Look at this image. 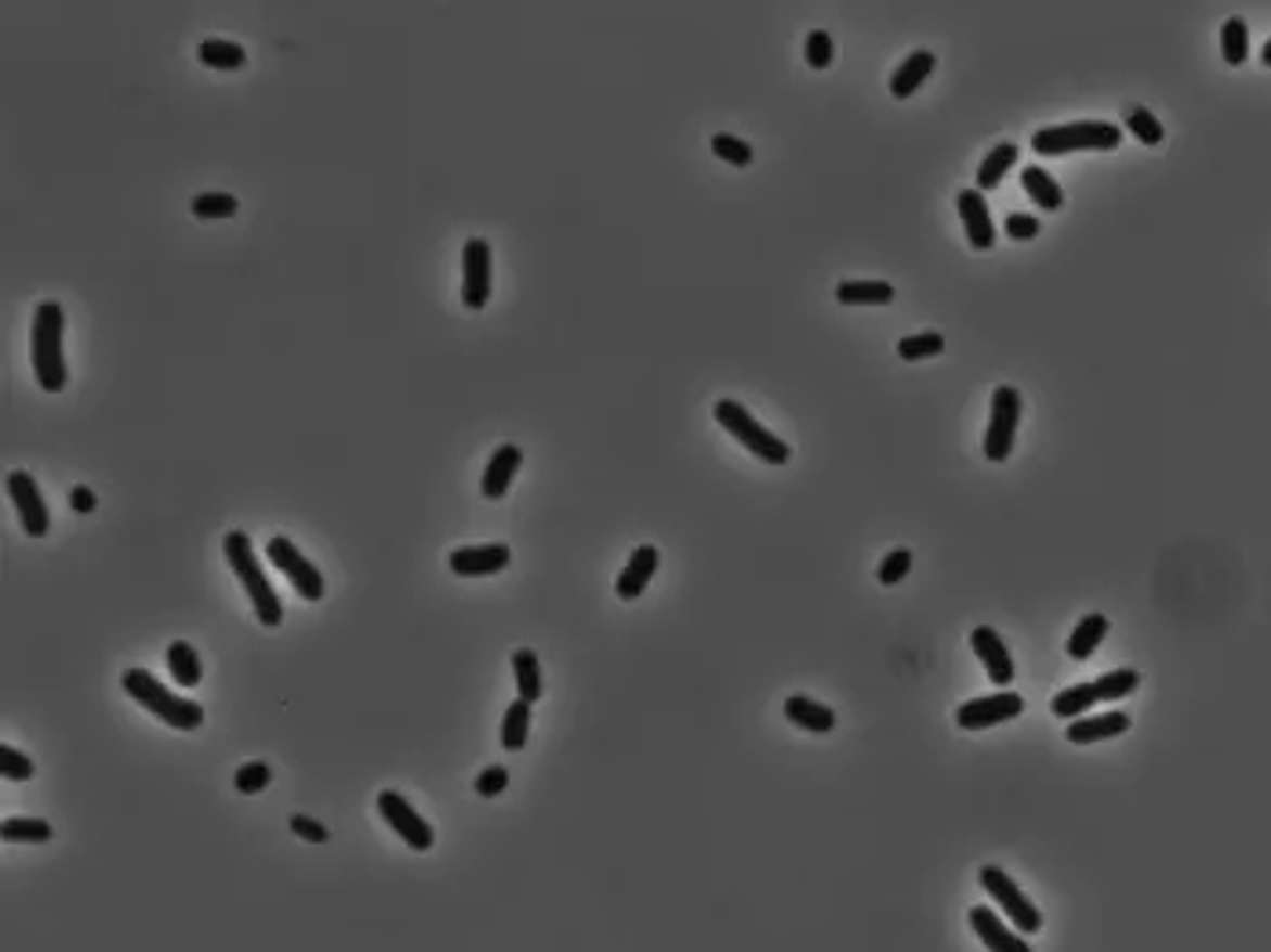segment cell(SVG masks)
Returning <instances> with one entry per match:
<instances>
[{
	"instance_id": "cell-11",
	"label": "cell",
	"mask_w": 1271,
	"mask_h": 952,
	"mask_svg": "<svg viewBox=\"0 0 1271 952\" xmlns=\"http://www.w3.org/2000/svg\"><path fill=\"white\" fill-rule=\"evenodd\" d=\"M487 298H491V244L484 236H473L462 252V303L465 309H484Z\"/></svg>"
},
{
	"instance_id": "cell-1",
	"label": "cell",
	"mask_w": 1271,
	"mask_h": 952,
	"mask_svg": "<svg viewBox=\"0 0 1271 952\" xmlns=\"http://www.w3.org/2000/svg\"><path fill=\"white\" fill-rule=\"evenodd\" d=\"M62 327H66V313L59 303H40L34 313V331H29V360H34V375L40 382V389L62 393L66 389V353H62Z\"/></svg>"
},
{
	"instance_id": "cell-31",
	"label": "cell",
	"mask_w": 1271,
	"mask_h": 952,
	"mask_svg": "<svg viewBox=\"0 0 1271 952\" xmlns=\"http://www.w3.org/2000/svg\"><path fill=\"white\" fill-rule=\"evenodd\" d=\"M527 734H530V702L516 698L513 706L505 709V720H502V745L509 752H519L527 745Z\"/></svg>"
},
{
	"instance_id": "cell-32",
	"label": "cell",
	"mask_w": 1271,
	"mask_h": 952,
	"mask_svg": "<svg viewBox=\"0 0 1271 952\" xmlns=\"http://www.w3.org/2000/svg\"><path fill=\"white\" fill-rule=\"evenodd\" d=\"M898 357L915 364V360H926V357H937L945 353V335L941 331H920V335H904L898 346Z\"/></svg>"
},
{
	"instance_id": "cell-27",
	"label": "cell",
	"mask_w": 1271,
	"mask_h": 952,
	"mask_svg": "<svg viewBox=\"0 0 1271 952\" xmlns=\"http://www.w3.org/2000/svg\"><path fill=\"white\" fill-rule=\"evenodd\" d=\"M1093 706H1097V691H1093V684H1076V687H1065L1061 695H1054L1050 712H1054L1057 720H1079V717H1087Z\"/></svg>"
},
{
	"instance_id": "cell-12",
	"label": "cell",
	"mask_w": 1271,
	"mask_h": 952,
	"mask_svg": "<svg viewBox=\"0 0 1271 952\" xmlns=\"http://www.w3.org/2000/svg\"><path fill=\"white\" fill-rule=\"evenodd\" d=\"M8 494H12V502L18 510L23 531L29 538H44L51 527V513H48V502H44V494H40L34 476H29L26 469H12L8 473Z\"/></svg>"
},
{
	"instance_id": "cell-34",
	"label": "cell",
	"mask_w": 1271,
	"mask_h": 952,
	"mask_svg": "<svg viewBox=\"0 0 1271 952\" xmlns=\"http://www.w3.org/2000/svg\"><path fill=\"white\" fill-rule=\"evenodd\" d=\"M0 836L8 844H48L51 840V822L44 819H4Z\"/></svg>"
},
{
	"instance_id": "cell-7",
	"label": "cell",
	"mask_w": 1271,
	"mask_h": 952,
	"mask_svg": "<svg viewBox=\"0 0 1271 952\" xmlns=\"http://www.w3.org/2000/svg\"><path fill=\"white\" fill-rule=\"evenodd\" d=\"M1020 393L1014 386H999L992 393V411H988V429H985V459L988 462H1006L1014 451L1017 426H1020Z\"/></svg>"
},
{
	"instance_id": "cell-43",
	"label": "cell",
	"mask_w": 1271,
	"mask_h": 952,
	"mask_svg": "<svg viewBox=\"0 0 1271 952\" xmlns=\"http://www.w3.org/2000/svg\"><path fill=\"white\" fill-rule=\"evenodd\" d=\"M1006 236H1010V241H1036V236H1039V219H1036V215H1010V219H1006Z\"/></svg>"
},
{
	"instance_id": "cell-41",
	"label": "cell",
	"mask_w": 1271,
	"mask_h": 952,
	"mask_svg": "<svg viewBox=\"0 0 1271 952\" xmlns=\"http://www.w3.org/2000/svg\"><path fill=\"white\" fill-rule=\"evenodd\" d=\"M909 571H912V550H890L887 556H883V564H880V586H898L901 578H909Z\"/></svg>"
},
{
	"instance_id": "cell-37",
	"label": "cell",
	"mask_w": 1271,
	"mask_h": 952,
	"mask_svg": "<svg viewBox=\"0 0 1271 952\" xmlns=\"http://www.w3.org/2000/svg\"><path fill=\"white\" fill-rule=\"evenodd\" d=\"M712 153L720 160H727V164H734V168H748V164H753V146H748L745 139H737V134H727V131H720V134H712Z\"/></svg>"
},
{
	"instance_id": "cell-30",
	"label": "cell",
	"mask_w": 1271,
	"mask_h": 952,
	"mask_svg": "<svg viewBox=\"0 0 1271 952\" xmlns=\"http://www.w3.org/2000/svg\"><path fill=\"white\" fill-rule=\"evenodd\" d=\"M1141 687V672L1138 669H1112L1104 672V677L1093 680V691H1097V702H1119V698H1130L1133 691Z\"/></svg>"
},
{
	"instance_id": "cell-20",
	"label": "cell",
	"mask_w": 1271,
	"mask_h": 952,
	"mask_svg": "<svg viewBox=\"0 0 1271 952\" xmlns=\"http://www.w3.org/2000/svg\"><path fill=\"white\" fill-rule=\"evenodd\" d=\"M934 66H937V55H934V51H926V48L912 51V55L904 59L901 66L890 74V95H894V99H909V95H915L923 80L934 74Z\"/></svg>"
},
{
	"instance_id": "cell-21",
	"label": "cell",
	"mask_w": 1271,
	"mask_h": 952,
	"mask_svg": "<svg viewBox=\"0 0 1271 952\" xmlns=\"http://www.w3.org/2000/svg\"><path fill=\"white\" fill-rule=\"evenodd\" d=\"M785 717L796 723V728H804L810 734H829L832 728H836V709L821 706V702L807 698V695L785 698Z\"/></svg>"
},
{
	"instance_id": "cell-15",
	"label": "cell",
	"mask_w": 1271,
	"mask_h": 952,
	"mask_svg": "<svg viewBox=\"0 0 1271 952\" xmlns=\"http://www.w3.org/2000/svg\"><path fill=\"white\" fill-rule=\"evenodd\" d=\"M971 927H974V935L985 941V949L988 952H1031V945L1025 941V935H1020V930H1014V927H1006L1003 919H999V913L996 909H988V905H974L971 909Z\"/></svg>"
},
{
	"instance_id": "cell-22",
	"label": "cell",
	"mask_w": 1271,
	"mask_h": 952,
	"mask_svg": "<svg viewBox=\"0 0 1271 952\" xmlns=\"http://www.w3.org/2000/svg\"><path fill=\"white\" fill-rule=\"evenodd\" d=\"M1020 185H1025L1028 201L1036 204V208H1043V211H1057L1061 204H1065V190H1061L1054 175H1050L1047 168H1039V164H1028V168H1020Z\"/></svg>"
},
{
	"instance_id": "cell-35",
	"label": "cell",
	"mask_w": 1271,
	"mask_h": 952,
	"mask_svg": "<svg viewBox=\"0 0 1271 952\" xmlns=\"http://www.w3.org/2000/svg\"><path fill=\"white\" fill-rule=\"evenodd\" d=\"M1127 131L1138 142H1144V146H1163V134H1166L1159 117H1155L1152 110H1144V106H1130L1127 110Z\"/></svg>"
},
{
	"instance_id": "cell-6",
	"label": "cell",
	"mask_w": 1271,
	"mask_h": 952,
	"mask_svg": "<svg viewBox=\"0 0 1271 952\" xmlns=\"http://www.w3.org/2000/svg\"><path fill=\"white\" fill-rule=\"evenodd\" d=\"M977 879H981V887L988 891V898H992V902L1003 909V913L1010 916V924H1014L1020 935H1039V930H1043V913H1039V909L1025 898V891H1020L1014 879L1006 876V869L981 865V869H977Z\"/></svg>"
},
{
	"instance_id": "cell-39",
	"label": "cell",
	"mask_w": 1271,
	"mask_h": 952,
	"mask_svg": "<svg viewBox=\"0 0 1271 952\" xmlns=\"http://www.w3.org/2000/svg\"><path fill=\"white\" fill-rule=\"evenodd\" d=\"M269 782H273V768H269V763H262V760H252V763H244V768L236 771V779H233L236 793H244V796H255V793H262Z\"/></svg>"
},
{
	"instance_id": "cell-19",
	"label": "cell",
	"mask_w": 1271,
	"mask_h": 952,
	"mask_svg": "<svg viewBox=\"0 0 1271 952\" xmlns=\"http://www.w3.org/2000/svg\"><path fill=\"white\" fill-rule=\"evenodd\" d=\"M519 462H524V451H519L516 443H502V448L491 454V462H487V469H484V480H480L484 499H502V494L509 491V484H513V476L519 473Z\"/></svg>"
},
{
	"instance_id": "cell-33",
	"label": "cell",
	"mask_w": 1271,
	"mask_h": 952,
	"mask_svg": "<svg viewBox=\"0 0 1271 952\" xmlns=\"http://www.w3.org/2000/svg\"><path fill=\"white\" fill-rule=\"evenodd\" d=\"M1221 55L1228 66H1243L1249 55V26L1243 18H1228L1221 26Z\"/></svg>"
},
{
	"instance_id": "cell-2",
	"label": "cell",
	"mask_w": 1271,
	"mask_h": 952,
	"mask_svg": "<svg viewBox=\"0 0 1271 952\" xmlns=\"http://www.w3.org/2000/svg\"><path fill=\"white\" fill-rule=\"evenodd\" d=\"M222 550H226V564L233 567V575L241 578L244 593L252 596L258 622H262L266 629H277L280 622H284V604H280L277 589L269 586L262 564H258V556L252 550V538H247L244 531H229Z\"/></svg>"
},
{
	"instance_id": "cell-4",
	"label": "cell",
	"mask_w": 1271,
	"mask_h": 952,
	"mask_svg": "<svg viewBox=\"0 0 1271 952\" xmlns=\"http://www.w3.org/2000/svg\"><path fill=\"white\" fill-rule=\"evenodd\" d=\"M1122 128L1108 120H1079V124H1057V128H1039L1031 134V150L1039 157H1068V153H1112L1119 150Z\"/></svg>"
},
{
	"instance_id": "cell-23",
	"label": "cell",
	"mask_w": 1271,
	"mask_h": 952,
	"mask_svg": "<svg viewBox=\"0 0 1271 952\" xmlns=\"http://www.w3.org/2000/svg\"><path fill=\"white\" fill-rule=\"evenodd\" d=\"M1017 157H1020L1017 142H999L996 150H988V157L981 160V168H977V190L981 193L996 190V185L1006 179V171L1017 164Z\"/></svg>"
},
{
	"instance_id": "cell-40",
	"label": "cell",
	"mask_w": 1271,
	"mask_h": 952,
	"mask_svg": "<svg viewBox=\"0 0 1271 952\" xmlns=\"http://www.w3.org/2000/svg\"><path fill=\"white\" fill-rule=\"evenodd\" d=\"M804 55H807L810 69H829L832 55H836V44H832V37L825 34V29H810L807 44H804Z\"/></svg>"
},
{
	"instance_id": "cell-44",
	"label": "cell",
	"mask_w": 1271,
	"mask_h": 952,
	"mask_svg": "<svg viewBox=\"0 0 1271 952\" xmlns=\"http://www.w3.org/2000/svg\"><path fill=\"white\" fill-rule=\"evenodd\" d=\"M291 833L301 836V840H309V844H328L331 840V833L324 829V825L306 819V814H295V819H291Z\"/></svg>"
},
{
	"instance_id": "cell-5",
	"label": "cell",
	"mask_w": 1271,
	"mask_h": 952,
	"mask_svg": "<svg viewBox=\"0 0 1271 952\" xmlns=\"http://www.w3.org/2000/svg\"><path fill=\"white\" fill-rule=\"evenodd\" d=\"M712 415H716V422H720V426L731 433V437L742 443V448H748L756 454L759 462H770V465H785L788 459H792V448L785 440L778 437V433H770L763 422H756L753 415H748V408L745 403H737V400H716V408H712Z\"/></svg>"
},
{
	"instance_id": "cell-8",
	"label": "cell",
	"mask_w": 1271,
	"mask_h": 952,
	"mask_svg": "<svg viewBox=\"0 0 1271 952\" xmlns=\"http://www.w3.org/2000/svg\"><path fill=\"white\" fill-rule=\"evenodd\" d=\"M266 556L273 561V567L284 571V578H291V586L298 589V596H306L309 604L324 600V575H320V567L312 564L309 556L301 553L295 542H291V538H284V535L269 538Z\"/></svg>"
},
{
	"instance_id": "cell-46",
	"label": "cell",
	"mask_w": 1271,
	"mask_h": 952,
	"mask_svg": "<svg viewBox=\"0 0 1271 952\" xmlns=\"http://www.w3.org/2000/svg\"><path fill=\"white\" fill-rule=\"evenodd\" d=\"M1260 62H1264V66H1271V40L1264 44V51H1260Z\"/></svg>"
},
{
	"instance_id": "cell-3",
	"label": "cell",
	"mask_w": 1271,
	"mask_h": 952,
	"mask_svg": "<svg viewBox=\"0 0 1271 952\" xmlns=\"http://www.w3.org/2000/svg\"><path fill=\"white\" fill-rule=\"evenodd\" d=\"M120 684H124V691H128L134 702H139V706H145L156 720H164L175 731H196L204 723L201 702L171 695V691L164 687L150 669H139V666L124 669Z\"/></svg>"
},
{
	"instance_id": "cell-45",
	"label": "cell",
	"mask_w": 1271,
	"mask_h": 952,
	"mask_svg": "<svg viewBox=\"0 0 1271 952\" xmlns=\"http://www.w3.org/2000/svg\"><path fill=\"white\" fill-rule=\"evenodd\" d=\"M69 505H73L77 513H95V505H99V502H95V491L85 488V484H77V488L69 491Z\"/></svg>"
},
{
	"instance_id": "cell-25",
	"label": "cell",
	"mask_w": 1271,
	"mask_h": 952,
	"mask_svg": "<svg viewBox=\"0 0 1271 952\" xmlns=\"http://www.w3.org/2000/svg\"><path fill=\"white\" fill-rule=\"evenodd\" d=\"M1108 629H1112V622H1108L1104 615H1087L1076 629H1071V636H1068V655L1076 658V661L1093 658V651L1101 647V640L1108 636Z\"/></svg>"
},
{
	"instance_id": "cell-29",
	"label": "cell",
	"mask_w": 1271,
	"mask_h": 952,
	"mask_svg": "<svg viewBox=\"0 0 1271 952\" xmlns=\"http://www.w3.org/2000/svg\"><path fill=\"white\" fill-rule=\"evenodd\" d=\"M201 62L211 69H241L247 62V51H244V44H236V40L211 37L201 44Z\"/></svg>"
},
{
	"instance_id": "cell-38",
	"label": "cell",
	"mask_w": 1271,
	"mask_h": 952,
	"mask_svg": "<svg viewBox=\"0 0 1271 952\" xmlns=\"http://www.w3.org/2000/svg\"><path fill=\"white\" fill-rule=\"evenodd\" d=\"M34 760L26 757V752H18L15 745H0V779L4 782H29L34 779Z\"/></svg>"
},
{
	"instance_id": "cell-36",
	"label": "cell",
	"mask_w": 1271,
	"mask_h": 952,
	"mask_svg": "<svg viewBox=\"0 0 1271 952\" xmlns=\"http://www.w3.org/2000/svg\"><path fill=\"white\" fill-rule=\"evenodd\" d=\"M190 208L196 219H229V215H236L241 204H236L233 193H196Z\"/></svg>"
},
{
	"instance_id": "cell-9",
	"label": "cell",
	"mask_w": 1271,
	"mask_h": 952,
	"mask_svg": "<svg viewBox=\"0 0 1271 952\" xmlns=\"http://www.w3.org/2000/svg\"><path fill=\"white\" fill-rule=\"evenodd\" d=\"M378 811H382V819L389 822V829L400 836V840L408 844L411 851H429V847L436 844L433 825L425 822L422 814L414 811V807L403 800V796L396 789H382L378 793Z\"/></svg>"
},
{
	"instance_id": "cell-17",
	"label": "cell",
	"mask_w": 1271,
	"mask_h": 952,
	"mask_svg": "<svg viewBox=\"0 0 1271 952\" xmlns=\"http://www.w3.org/2000/svg\"><path fill=\"white\" fill-rule=\"evenodd\" d=\"M1130 731V717L1119 709L1112 712H1101V717H1079L1068 723L1065 738L1071 745H1093V742H1108V738H1119V734Z\"/></svg>"
},
{
	"instance_id": "cell-10",
	"label": "cell",
	"mask_w": 1271,
	"mask_h": 952,
	"mask_svg": "<svg viewBox=\"0 0 1271 952\" xmlns=\"http://www.w3.org/2000/svg\"><path fill=\"white\" fill-rule=\"evenodd\" d=\"M1020 712H1025V698L1006 687V691H996V695L963 702V706L955 709V723H960L963 731H985V728H996V723L1020 717Z\"/></svg>"
},
{
	"instance_id": "cell-13",
	"label": "cell",
	"mask_w": 1271,
	"mask_h": 952,
	"mask_svg": "<svg viewBox=\"0 0 1271 952\" xmlns=\"http://www.w3.org/2000/svg\"><path fill=\"white\" fill-rule=\"evenodd\" d=\"M971 647H974L977 661L985 666L988 680H992L999 691H1006L1010 684H1014L1017 666H1014V658H1010V647L1003 644V636H999L992 626H977L971 633Z\"/></svg>"
},
{
	"instance_id": "cell-24",
	"label": "cell",
	"mask_w": 1271,
	"mask_h": 952,
	"mask_svg": "<svg viewBox=\"0 0 1271 952\" xmlns=\"http://www.w3.org/2000/svg\"><path fill=\"white\" fill-rule=\"evenodd\" d=\"M836 298L843 306H890L894 287L887 281H839Z\"/></svg>"
},
{
	"instance_id": "cell-18",
	"label": "cell",
	"mask_w": 1271,
	"mask_h": 952,
	"mask_svg": "<svg viewBox=\"0 0 1271 952\" xmlns=\"http://www.w3.org/2000/svg\"><path fill=\"white\" fill-rule=\"evenodd\" d=\"M658 564H662V553L654 550V545H640V550H632L629 564L621 567L618 582H614V589H618V596H621V600H640V596H643V589L651 586L654 571H658Z\"/></svg>"
},
{
	"instance_id": "cell-26",
	"label": "cell",
	"mask_w": 1271,
	"mask_h": 952,
	"mask_svg": "<svg viewBox=\"0 0 1271 952\" xmlns=\"http://www.w3.org/2000/svg\"><path fill=\"white\" fill-rule=\"evenodd\" d=\"M168 672H171L175 684L185 687V691L201 684L204 666H201V655H196V647L185 644V640H175V644L168 647Z\"/></svg>"
},
{
	"instance_id": "cell-16",
	"label": "cell",
	"mask_w": 1271,
	"mask_h": 952,
	"mask_svg": "<svg viewBox=\"0 0 1271 952\" xmlns=\"http://www.w3.org/2000/svg\"><path fill=\"white\" fill-rule=\"evenodd\" d=\"M509 561H513V553H509V545H502V542L465 545V550H454L451 556H447V564H451L454 575H498V571H505Z\"/></svg>"
},
{
	"instance_id": "cell-28",
	"label": "cell",
	"mask_w": 1271,
	"mask_h": 952,
	"mask_svg": "<svg viewBox=\"0 0 1271 952\" xmlns=\"http://www.w3.org/2000/svg\"><path fill=\"white\" fill-rule=\"evenodd\" d=\"M513 672H516V695L535 706V702L541 698V666H538L535 651L519 647L513 655Z\"/></svg>"
},
{
	"instance_id": "cell-42",
	"label": "cell",
	"mask_w": 1271,
	"mask_h": 952,
	"mask_svg": "<svg viewBox=\"0 0 1271 952\" xmlns=\"http://www.w3.org/2000/svg\"><path fill=\"white\" fill-rule=\"evenodd\" d=\"M505 785H509V771L502 768V763H495V768H487V771L476 774V793H480V796L505 793Z\"/></svg>"
},
{
	"instance_id": "cell-14",
	"label": "cell",
	"mask_w": 1271,
	"mask_h": 952,
	"mask_svg": "<svg viewBox=\"0 0 1271 952\" xmlns=\"http://www.w3.org/2000/svg\"><path fill=\"white\" fill-rule=\"evenodd\" d=\"M955 204H960V219H963L966 241H971L974 252H992L996 226H992V211H988L985 193L977 190V185H971V190H960Z\"/></svg>"
}]
</instances>
